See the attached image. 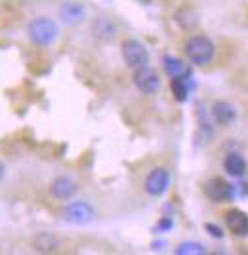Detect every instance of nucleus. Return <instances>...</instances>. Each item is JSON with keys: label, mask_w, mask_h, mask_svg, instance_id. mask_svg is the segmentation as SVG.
I'll return each instance as SVG.
<instances>
[{"label": "nucleus", "mask_w": 248, "mask_h": 255, "mask_svg": "<svg viewBox=\"0 0 248 255\" xmlns=\"http://www.w3.org/2000/svg\"><path fill=\"white\" fill-rule=\"evenodd\" d=\"M174 19H176V23H178L182 29L191 31V29H195V27L199 25V13H197L191 6H184V8H180V10L176 11Z\"/></svg>", "instance_id": "ddd939ff"}, {"label": "nucleus", "mask_w": 248, "mask_h": 255, "mask_svg": "<svg viewBox=\"0 0 248 255\" xmlns=\"http://www.w3.org/2000/svg\"><path fill=\"white\" fill-rule=\"evenodd\" d=\"M187 80H189V75L172 78V84L170 86H172V92L178 101H185L187 96H189V88H191V84H189Z\"/></svg>", "instance_id": "2eb2a0df"}, {"label": "nucleus", "mask_w": 248, "mask_h": 255, "mask_svg": "<svg viewBox=\"0 0 248 255\" xmlns=\"http://www.w3.org/2000/svg\"><path fill=\"white\" fill-rule=\"evenodd\" d=\"M94 32H96L99 38H111V36L115 34V27H113L107 19L99 17V19L94 23Z\"/></svg>", "instance_id": "a211bd4d"}, {"label": "nucleus", "mask_w": 248, "mask_h": 255, "mask_svg": "<svg viewBox=\"0 0 248 255\" xmlns=\"http://www.w3.org/2000/svg\"><path fill=\"white\" fill-rule=\"evenodd\" d=\"M120 50H122V59H124V63L128 65L130 69H141V67H145V65L149 63V52H147V48L140 42V40H136V38H126L122 46H120Z\"/></svg>", "instance_id": "7ed1b4c3"}, {"label": "nucleus", "mask_w": 248, "mask_h": 255, "mask_svg": "<svg viewBox=\"0 0 248 255\" xmlns=\"http://www.w3.org/2000/svg\"><path fill=\"white\" fill-rule=\"evenodd\" d=\"M168 187H170V171L166 170V168H153L149 173H147V177L143 181V189L145 192L149 194V196H162L164 192L168 191Z\"/></svg>", "instance_id": "20e7f679"}, {"label": "nucleus", "mask_w": 248, "mask_h": 255, "mask_svg": "<svg viewBox=\"0 0 248 255\" xmlns=\"http://www.w3.org/2000/svg\"><path fill=\"white\" fill-rule=\"evenodd\" d=\"M162 67H164L166 75L170 76V78H178V76L189 75V69H187V65H185L182 59L174 57V55H166V57L162 59Z\"/></svg>", "instance_id": "4468645a"}, {"label": "nucleus", "mask_w": 248, "mask_h": 255, "mask_svg": "<svg viewBox=\"0 0 248 255\" xmlns=\"http://www.w3.org/2000/svg\"><path fill=\"white\" fill-rule=\"evenodd\" d=\"M174 254L176 255H203V254H206V248H205V244H201V242H182V244L174 250Z\"/></svg>", "instance_id": "dca6fc26"}, {"label": "nucleus", "mask_w": 248, "mask_h": 255, "mask_svg": "<svg viewBox=\"0 0 248 255\" xmlns=\"http://www.w3.org/2000/svg\"><path fill=\"white\" fill-rule=\"evenodd\" d=\"M27 34H29V38L34 44H38V46H50L57 38L59 27L50 17H36V19H32L29 23Z\"/></svg>", "instance_id": "f03ea898"}, {"label": "nucleus", "mask_w": 248, "mask_h": 255, "mask_svg": "<svg viewBox=\"0 0 248 255\" xmlns=\"http://www.w3.org/2000/svg\"><path fill=\"white\" fill-rule=\"evenodd\" d=\"M224 170H226L229 177L241 179L247 173V160H245V156L241 152H229L224 158Z\"/></svg>", "instance_id": "f8f14e48"}, {"label": "nucleus", "mask_w": 248, "mask_h": 255, "mask_svg": "<svg viewBox=\"0 0 248 255\" xmlns=\"http://www.w3.org/2000/svg\"><path fill=\"white\" fill-rule=\"evenodd\" d=\"M184 52L185 57L197 67H205L214 59V53H216V46L214 42L205 36V34H193L189 36L184 44Z\"/></svg>", "instance_id": "f257e3e1"}, {"label": "nucleus", "mask_w": 248, "mask_h": 255, "mask_svg": "<svg viewBox=\"0 0 248 255\" xmlns=\"http://www.w3.org/2000/svg\"><path fill=\"white\" fill-rule=\"evenodd\" d=\"M86 17V8L80 2H63L59 8V19L67 25H78Z\"/></svg>", "instance_id": "9b49d317"}, {"label": "nucleus", "mask_w": 248, "mask_h": 255, "mask_svg": "<svg viewBox=\"0 0 248 255\" xmlns=\"http://www.w3.org/2000/svg\"><path fill=\"white\" fill-rule=\"evenodd\" d=\"M63 219L71 225H88L94 221V208L84 200L71 202L65 206Z\"/></svg>", "instance_id": "39448f33"}, {"label": "nucleus", "mask_w": 248, "mask_h": 255, "mask_svg": "<svg viewBox=\"0 0 248 255\" xmlns=\"http://www.w3.org/2000/svg\"><path fill=\"white\" fill-rule=\"evenodd\" d=\"M132 80H134V86L140 90L141 94H145V96L157 94L159 88H161V78H159V75L153 69H149L147 65L141 67V69H136Z\"/></svg>", "instance_id": "423d86ee"}, {"label": "nucleus", "mask_w": 248, "mask_h": 255, "mask_svg": "<svg viewBox=\"0 0 248 255\" xmlns=\"http://www.w3.org/2000/svg\"><path fill=\"white\" fill-rule=\"evenodd\" d=\"M50 192L57 200H71L76 192V183L71 177H67V175H59V177H55L52 181Z\"/></svg>", "instance_id": "9d476101"}, {"label": "nucleus", "mask_w": 248, "mask_h": 255, "mask_svg": "<svg viewBox=\"0 0 248 255\" xmlns=\"http://www.w3.org/2000/svg\"><path fill=\"white\" fill-rule=\"evenodd\" d=\"M210 115L218 126H231L237 120V109L226 99H220V101H214V105L210 109Z\"/></svg>", "instance_id": "1a4fd4ad"}, {"label": "nucleus", "mask_w": 248, "mask_h": 255, "mask_svg": "<svg viewBox=\"0 0 248 255\" xmlns=\"http://www.w3.org/2000/svg\"><path fill=\"white\" fill-rule=\"evenodd\" d=\"M206 231L212 234L214 238H224V231L220 227H216L214 223H206Z\"/></svg>", "instance_id": "6ab92c4d"}, {"label": "nucleus", "mask_w": 248, "mask_h": 255, "mask_svg": "<svg viewBox=\"0 0 248 255\" xmlns=\"http://www.w3.org/2000/svg\"><path fill=\"white\" fill-rule=\"evenodd\" d=\"M224 219H226L227 231L233 234V236H237V238H247L248 236V213L247 212H243V210H239V208H231V210L226 212Z\"/></svg>", "instance_id": "6e6552de"}, {"label": "nucleus", "mask_w": 248, "mask_h": 255, "mask_svg": "<svg viewBox=\"0 0 248 255\" xmlns=\"http://www.w3.org/2000/svg\"><path fill=\"white\" fill-rule=\"evenodd\" d=\"M34 246H36L38 252H55L59 248V242H57V238L52 236V234H40L34 240Z\"/></svg>", "instance_id": "f3484780"}, {"label": "nucleus", "mask_w": 248, "mask_h": 255, "mask_svg": "<svg viewBox=\"0 0 248 255\" xmlns=\"http://www.w3.org/2000/svg\"><path fill=\"white\" fill-rule=\"evenodd\" d=\"M205 194L214 202H226L235 198V187L222 177H212L205 183Z\"/></svg>", "instance_id": "0eeeda50"}, {"label": "nucleus", "mask_w": 248, "mask_h": 255, "mask_svg": "<svg viewBox=\"0 0 248 255\" xmlns=\"http://www.w3.org/2000/svg\"><path fill=\"white\" fill-rule=\"evenodd\" d=\"M4 173H6V166L2 164V160H0V179L4 177Z\"/></svg>", "instance_id": "aec40b11"}]
</instances>
